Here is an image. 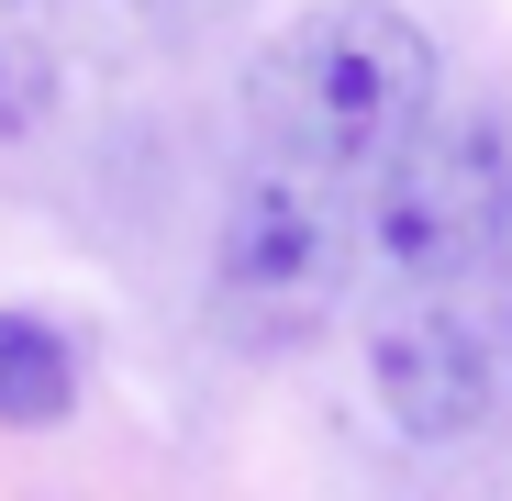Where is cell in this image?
Segmentation results:
<instances>
[{
	"label": "cell",
	"mask_w": 512,
	"mask_h": 501,
	"mask_svg": "<svg viewBox=\"0 0 512 501\" xmlns=\"http://www.w3.org/2000/svg\"><path fill=\"white\" fill-rule=\"evenodd\" d=\"M245 112L268 156H301L323 179H368V167L435 112V34L401 0H312L301 23L268 34L245 78Z\"/></svg>",
	"instance_id": "1"
},
{
	"label": "cell",
	"mask_w": 512,
	"mask_h": 501,
	"mask_svg": "<svg viewBox=\"0 0 512 501\" xmlns=\"http://www.w3.org/2000/svg\"><path fill=\"white\" fill-rule=\"evenodd\" d=\"M346 268H357V223L334 212L323 167H301V156L245 167V190L223 212V301L279 323V334H301L312 312H334Z\"/></svg>",
	"instance_id": "3"
},
{
	"label": "cell",
	"mask_w": 512,
	"mask_h": 501,
	"mask_svg": "<svg viewBox=\"0 0 512 501\" xmlns=\"http://www.w3.org/2000/svg\"><path fill=\"white\" fill-rule=\"evenodd\" d=\"M368 268L401 290H457L512 245V145L479 112H423L368 167Z\"/></svg>",
	"instance_id": "2"
},
{
	"label": "cell",
	"mask_w": 512,
	"mask_h": 501,
	"mask_svg": "<svg viewBox=\"0 0 512 501\" xmlns=\"http://www.w3.org/2000/svg\"><path fill=\"white\" fill-rule=\"evenodd\" d=\"M368 390H379V412L412 446H468L490 424V401H501V357H490V334L457 301L412 290L401 312L368 323Z\"/></svg>",
	"instance_id": "4"
},
{
	"label": "cell",
	"mask_w": 512,
	"mask_h": 501,
	"mask_svg": "<svg viewBox=\"0 0 512 501\" xmlns=\"http://www.w3.org/2000/svg\"><path fill=\"white\" fill-rule=\"evenodd\" d=\"M67 412H78V357H67V334L34 323V312H0V424L56 435Z\"/></svg>",
	"instance_id": "5"
}]
</instances>
